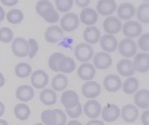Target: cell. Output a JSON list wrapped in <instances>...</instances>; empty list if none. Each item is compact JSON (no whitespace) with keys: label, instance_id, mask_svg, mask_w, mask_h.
<instances>
[{"label":"cell","instance_id":"8fae6325","mask_svg":"<svg viewBox=\"0 0 149 125\" xmlns=\"http://www.w3.org/2000/svg\"><path fill=\"white\" fill-rule=\"evenodd\" d=\"M103 27L106 33L117 34L118 33L122 27V23L116 17L110 16L107 17L103 22Z\"/></svg>","mask_w":149,"mask_h":125},{"label":"cell","instance_id":"681fc988","mask_svg":"<svg viewBox=\"0 0 149 125\" xmlns=\"http://www.w3.org/2000/svg\"><path fill=\"white\" fill-rule=\"evenodd\" d=\"M67 125H82L81 124L78 122V121L76 120H73V121H70V122H68Z\"/></svg>","mask_w":149,"mask_h":125},{"label":"cell","instance_id":"d590c367","mask_svg":"<svg viewBox=\"0 0 149 125\" xmlns=\"http://www.w3.org/2000/svg\"><path fill=\"white\" fill-rule=\"evenodd\" d=\"M14 37L13 31L8 27H3L0 29V41L5 43L10 42Z\"/></svg>","mask_w":149,"mask_h":125},{"label":"cell","instance_id":"ba28073f","mask_svg":"<svg viewBox=\"0 0 149 125\" xmlns=\"http://www.w3.org/2000/svg\"><path fill=\"white\" fill-rule=\"evenodd\" d=\"M100 85L95 81H88L81 87L83 95L87 99H94L101 93Z\"/></svg>","mask_w":149,"mask_h":125},{"label":"cell","instance_id":"30bf717a","mask_svg":"<svg viewBox=\"0 0 149 125\" xmlns=\"http://www.w3.org/2000/svg\"><path fill=\"white\" fill-rule=\"evenodd\" d=\"M149 56L147 53H139L134 57V66L135 71L146 73L149 70Z\"/></svg>","mask_w":149,"mask_h":125},{"label":"cell","instance_id":"7a4b0ae2","mask_svg":"<svg viewBox=\"0 0 149 125\" xmlns=\"http://www.w3.org/2000/svg\"><path fill=\"white\" fill-rule=\"evenodd\" d=\"M42 122L46 125H65L67 116L60 109L44 111L41 115Z\"/></svg>","mask_w":149,"mask_h":125},{"label":"cell","instance_id":"ee69618b","mask_svg":"<svg viewBox=\"0 0 149 125\" xmlns=\"http://www.w3.org/2000/svg\"><path fill=\"white\" fill-rule=\"evenodd\" d=\"M75 3L78 6L81 7H84L87 6L89 4L90 1L89 0H84V1L76 0Z\"/></svg>","mask_w":149,"mask_h":125},{"label":"cell","instance_id":"5b68a950","mask_svg":"<svg viewBox=\"0 0 149 125\" xmlns=\"http://www.w3.org/2000/svg\"><path fill=\"white\" fill-rule=\"evenodd\" d=\"M79 25L78 16L73 13L65 14L61 20V26L66 32H72L76 30Z\"/></svg>","mask_w":149,"mask_h":125},{"label":"cell","instance_id":"44dd1931","mask_svg":"<svg viewBox=\"0 0 149 125\" xmlns=\"http://www.w3.org/2000/svg\"><path fill=\"white\" fill-rule=\"evenodd\" d=\"M117 70L123 77H129L135 72L133 62L129 59H121L117 64Z\"/></svg>","mask_w":149,"mask_h":125},{"label":"cell","instance_id":"8d00e7d4","mask_svg":"<svg viewBox=\"0 0 149 125\" xmlns=\"http://www.w3.org/2000/svg\"><path fill=\"white\" fill-rule=\"evenodd\" d=\"M55 2L57 10L61 12L69 11L73 4L72 0H55Z\"/></svg>","mask_w":149,"mask_h":125},{"label":"cell","instance_id":"f35d334b","mask_svg":"<svg viewBox=\"0 0 149 125\" xmlns=\"http://www.w3.org/2000/svg\"><path fill=\"white\" fill-rule=\"evenodd\" d=\"M138 45L143 51H149V34L144 33L138 39Z\"/></svg>","mask_w":149,"mask_h":125},{"label":"cell","instance_id":"e575fe53","mask_svg":"<svg viewBox=\"0 0 149 125\" xmlns=\"http://www.w3.org/2000/svg\"><path fill=\"white\" fill-rule=\"evenodd\" d=\"M138 19L141 22L148 23L149 22V3H144L140 5L137 12Z\"/></svg>","mask_w":149,"mask_h":125},{"label":"cell","instance_id":"7dc6e473","mask_svg":"<svg viewBox=\"0 0 149 125\" xmlns=\"http://www.w3.org/2000/svg\"><path fill=\"white\" fill-rule=\"evenodd\" d=\"M5 16V12L3 8L1 6H0V22L4 19Z\"/></svg>","mask_w":149,"mask_h":125},{"label":"cell","instance_id":"9a60e30c","mask_svg":"<svg viewBox=\"0 0 149 125\" xmlns=\"http://www.w3.org/2000/svg\"><path fill=\"white\" fill-rule=\"evenodd\" d=\"M85 114L91 119L97 118L101 112V104L96 100H89L83 106Z\"/></svg>","mask_w":149,"mask_h":125},{"label":"cell","instance_id":"4dcf8cb0","mask_svg":"<svg viewBox=\"0 0 149 125\" xmlns=\"http://www.w3.org/2000/svg\"><path fill=\"white\" fill-rule=\"evenodd\" d=\"M68 83V79L65 76L58 74L52 79V86L55 91H61L67 88Z\"/></svg>","mask_w":149,"mask_h":125},{"label":"cell","instance_id":"ac0fdd59","mask_svg":"<svg viewBox=\"0 0 149 125\" xmlns=\"http://www.w3.org/2000/svg\"><path fill=\"white\" fill-rule=\"evenodd\" d=\"M122 83L120 77L115 75L106 76L103 80V86L109 92H115L121 87Z\"/></svg>","mask_w":149,"mask_h":125},{"label":"cell","instance_id":"f907efd6","mask_svg":"<svg viewBox=\"0 0 149 125\" xmlns=\"http://www.w3.org/2000/svg\"><path fill=\"white\" fill-rule=\"evenodd\" d=\"M0 125H9L7 121L3 119H0Z\"/></svg>","mask_w":149,"mask_h":125},{"label":"cell","instance_id":"83f0119b","mask_svg":"<svg viewBox=\"0 0 149 125\" xmlns=\"http://www.w3.org/2000/svg\"><path fill=\"white\" fill-rule=\"evenodd\" d=\"M101 33L95 27H87L83 33V37L89 44H95L100 39Z\"/></svg>","mask_w":149,"mask_h":125},{"label":"cell","instance_id":"5bb4252c","mask_svg":"<svg viewBox=\"0 0 149 125\" xmlns=\"http://www.w3.org/2000/svg\"><path fill=\"white\" fill-rule=\"evenodd\" d=\"M93 61L95 67L101 70L109 68L112 63V59L110 55L104 52L95 53Z\"/></svg>","mask_w":149,"mask_h":125},{"label":"cell","instance_id":"6da1fadb","mask_svg":"<svg viewBox=\"0 0 149 125\" xmlns=\"http://www.w3.org/2000/svg\"><path fill=\"white\" fill-rule=\"evenodd\" d=\"M35 9L38 13L48 23H53L58 21L59 14L49 1H39L36 5Z\"/></svg>","mask_w":149,"mask_h":125},{"label":"cell","instance_id":"7402d4cb","mask_svg":"<svg viewBox=\"0 0 149 125\" xmlns=\"http://www.w3.org/2000/svg\"><path fill=\"white\" fill-rule=\"evenodd\" d=\"M102 49L109 53L114 52L118 46V41L112 35H104L100 41Z\"/></svg>","mask_w":149,"mask_h":125},{"label":"cell","instance_id":"ffe728a7","mask_svg":"<svg viewBox=\"0 0 149 125\" xmlns=\"http://www.w3.org/2000/svg\"><path fill=\"white\" fill-rule=\"evenodd\" d=\"M135 13V7L132 3L128 2L121 3L117 11L118 16L122 20H129L131 19Z\"/></svg>","mask_w":149,"mask_h":125},{"label":"cell","instance_id":"bcb514c9","mask_svg":"<svg viewBox=\"0 0 149 125\" xmlns=\"http://www.w3.org/2000/svg\"><path fill=\"white\" fill-rule=\"evenodd\" d=\"M5 107L4 104L0 101V117H1L5 113Z\"/></svg>","mask_w":149,"mask_h":125},{"label":"cell","instance_id":"7c38bea8","mask_svg":"<svg viewBox=\"0 0 149 125\" xmlns=\"http://www.w3.org/2000/svg\"><path fill=\"white\" fill-rule=\"evenodd\" d=\"M61 102L65 108L70 109L78 105L79 99L78 95L73 90H68L63 92Z\"/></svg>","mask_w":149,"mask_h":125},{"label":"cell","instance_id":"4316f807","mask_svg":"<svg viewBox=\"0 0 149 125\" xmlns=\"http://www.w3.org/2000/svg\"><path fill=\"white\" fill-rule=\"evenodd\" d=\"M57 67L59 71L66 73H73L74 71L76 65L73 59L64 56L59 60Z\"/></svg>","mask_w":149,"mask_h":125},{"label":"cell","instance_id":"f546056e","mask_svg":"<svg viewBox=\"0 0 149 125\" xmlns=\"http://www.w3.org/2000/svg\"><path fill=\"white\" fill-rule=\"evenodd\" d=\"M31 111L29 106L25 104H20L15 106L14 114L16 117L20 121H25L29 119Z\"/></svg>","mask_w":149,"mask_h":125},{"label":"cell","instance_id":"60d3db41","mask_svg":"<svg viewBox=\"0 0 149 125\" xmlns=\"http://www.w3.org/2000/svg\"><path fill=\"white\" fill-rule=\"evenodd\" d=\"M28 42L30 45V52L29 53V56L30 59H32L38 52L39 50V46L36 40L33 39H30Z\"/></svg>","mask_w":149,"mask_h":125},{"label":"cell","instance_id":"d4e9b609","mask_svg":"<svg viewBox=\"0 0 149 125\" xmlns=\"http://www.w3.org/2000/svg\"><path fill=\"white\" fill-rule=\"evenodd\" d=\"M81 22L87 25H94L98 20V15L95 10L90 8L83 9L80 14Z\"/></svg>","mask_w":149,"mask_h":125},{"label":"cell","instance_id":"74e56055","mask_svg":"<svg viewBox=\"0 0 149 125\" xmlns=\"http://www.w3.org/2000/svg\"><path fill=\"white\" fill-rule=\"evenodd\" d=\"M64 55L61 53L55 52L53 53L49 59V67L54 72H59L58 69V64L62 57Z\"/></svg>","mask_w":149,"mask_h":125},{"label":"cell","instance_id":"52a82bcc","mask_svg":"<svg viewBox=\"0 0 149 125\" xmlns=\"http://www.w3.org/2000/svg\"><path fill=\"white\" fill-rule=\"evenodd\" d=\"M123 34L130 38L136 37L142 33V27L138 21H130L126 22L122 27Z\"/></svg>","mask_w":149,"mask_h":125},{"label":"cell","instance_id":"7bdbcfd3","mask_svg":"<svg viewBox=\"0 0 149 125\" xmlns=\"http://www.w3.org/2000/svg\"><path fill=\"white\" fill-rule=\"evenodd\" d=\"M1 2L2 4H3L5 6H13L15 5L16 3H17L19 2V1H17V0H11V1L2 0V1H1Z\"/></svg>","mask_w":149,"mask_h":125},{"label":"cell","instance_id":"277c9868","mask_svg":"<svg viewBox=\"0 0 149 125\" xmlns=\"http://www.w3.org/2000/svg\"><path fill=\"white\" fill-rule=\"evenodd\" d=\"M12 51L14 55L18 57H24L29 55L30 52V45L28 41L24 38H16L13 41Z\"/></svg>","mask_w":149,"mask_h":125},{"label":"cell","instance_id":"b9f144b4","mask_svg":"<svg viewBox=\"0 0 149 125\" xmlns=\"http://www.w3.org/2000/svg\"><path fill=\"white\" fill-rule=\"evenodd\" d=\"M149 111L146 110L142 113L141 121L144 125H149Z\"/></svg>","mask_w":149,"mask_h":125},{"label":"cell","instance_id":"9c48e42d","mask_svg":"<svg viewBox=\"0 0 149 125\" xmlns=\"http://www.w3.org/2000/svg\"><path fill=\"white\" fill-rule=\"evenodd\" d=\"M31 82L37 89L44 88L49 83V76L43 70H37L32 73Z\"/></svg>","mask_w":149,"mask_h":125},{"label":"cell","instance_id":"2e32d148","mask_svg":"<svg viewBox=\"0 0 149 125\" xmlns=\"http://www.w3.org/2000/svg\"><path fill=\"white\" fill-rule=\"evenodd\" d=\"M63 36V30L58 26L47 27L44 33L45 39L47 42L50 43H56L61 41Z\"/></svg>","mask_w":149,"mask_h":125},{"label":"cell","instance_id":"f6af8a7d","mask_svg":"<svg viewBox=\"0 0 149 125\" xmlns=\"http://www.w3.org/2000/svg\"><path fill=\"white\" fill-rule=\"evenodd\" d=\"M86 125H104L103 121L97 119H93L89 121Z\"/></svg>","mask_w":149,"mask_h":125},{"label":"cell","instance_id":"e0dca14e","mask_svg":"<svg viewBox=\"0 0 149 125\" xmlns=\"http://www.w3.org/2000/svg\"><path fill=\"white\" fill-rule=\"evenodd\" d=\"M117 8L115 1L113 0H102L97 2V10L103 16H109L113 13Z\"/></svg>","mask_w":149,"mask_h":125},{"label":"cell","instance_id":"d6986e66","mask_svg":"<svg viewBox=\"0 0 149 125\" xmlns=\"http://www.w3.org/2000/svg\"><path fill=\"white\" fill-rule=\"evenodd\" d=\"M139 116V111L135 106L129 104L125 106L122 110L121 117L126 122H135Z\"/></svg>","mask_w":149,"mask_h":125},{"label":"cell","instance_id":"1f68e13d","mask_svg":"<svg viewBox=\"0 0 149 125\" xmlns=\"http://www.w3.org/2000/svg\"><path fill=\"white\" fill-rule=\"evenodd\" d=\"M122 88L127 94H132L139 88V81L134 77H130L123 84Z\"/></svg>","mask_w":149,"mask_h":125},{"label":"cell","instance_id":"836d02e7","mask_svg":"<svg viewBox=\"0 0 149 125\" xmlns=\"http://www.w3.org/2000/svg\"><path fill=\"white\" fill-rule=\"evenodd\" d=\"M6 18L9 23L19 24L24 19V14L20 10L13 9L7 12Z\"/></svg>","mask_w":149,"mask_h":125},{"label":"cell","instance_id":"d6a6232c","mask_svg":"<svg viewBox=\"0 0 149 125\" xmlns=\"http://www.w3.org/2000/svg\"><path fill=\"white\" fill-rule=\"evenodd\" d=\"M31 71V67L27 63H20L15 67V74L20 78H26Z\"/></svg>","mask_w":149,"mask_h":125},{"label":"cell","instance_id":"c3c4849f","mask_svg":"<svg viewBox=\"0 0 149 125\" xmlns=\"http://www.w3.org/2000/svg\"><path fill=\"white\" fill-rule=\"evenodd\" d=\"M5 85V78L3 75L0 73V87H2Z\"/></svg>","mask_w":149,"mask_h":125},{"label":"cell","instance_id":"4fadbf2b","mask_svg":"<svg viewBox=\"0 0 149 125\" xmlns=\"http://www.w3.org/2000/svg\"><path fill=\"white\" fill-rule=\"evenodd\" d=\"M120 115V110L117 106L107 104L102 112V118L107 122H111L115 121Z\"/></svg>","mask_w":149,"mask_h":125},{"label":"cell","instance_id":"484cf974","mask_svg":"<svg viewBox=\"0 0 149 125\" xmlns=\"http://www.w3.org/2000/svg\"><path fill=\"white\" fill-rule=\"evenodd\" d=\"M136 105L142 109L149 107V91L146 89H141L136 93L134 96Z\"/></svg>","mask_w":149,"mask_h":125},{"label":"cell","instance_id":"ab89813d","mask_svg":"<svg viewBox=\"0 0 149 125\" xmlns=\"http://www.w3.org/2000/svg\"><path fill=\"white\" fill-rule=\"evenodd\" d=\"M65 111L70 118H77L82 113V107L79 102L78 105L72 108H65Z\"/></svg>","mask_w":149,"mask_h":125},{"label":"cell","instance_id":"cb8c5ba5","mask_svg":"<svg viewBox=\"0 0 149 125\" xmlns=\"http://www.w3.org/2000/svg\"><path fill=\"white\" fill-rule=\"evenodd\" d=\"M78 76L84 81H89L93 79L95 75V69L92 65L85 63L79 67Z\"/></svg>","mask_w":149,"mask_h":125},{"label":"cell","instance_id":"603a6c76","mask_svg":"<svg viewBox=\"0 0 149 125\" xmlns=\"http://www.w3.org/2000/svg\"><path fill=\"white\" fill-rule=\"evenodd\" d=\"M16 97L21 101L29 102L34 98V90L30 86H20L16 90Z\"/></svg>","mask_w":149,"mask_h":125},{"label":"cell","instance_id":"f1b7e54d","mask_svg":"<svg viewBox=\"0 0 149 125\" xmlns=\"http://www.w3.org/2000/svg\"><path fill=\"white\" fill-rule=\"evenodd\" d=\"M56 94L51 89H45L40 93V99L42 103L45 105H54L56 102Z\"/></svg>","mask_w":149,"mask_h":125},{"label":"cell","instance_id":"816d5d0a","mask_svg":"<svg viewBox=\"0 0 149 125\" xmlns=\"http://www.w3.org/2000/svg\"><path fill=\"white\" fill-rule=\"evenodd\" d=\"M34 125H43L41 123H38V124H35Z\"/></svg>","mask_w":149,"mask_h":125},{"label":"cell","instance_id":"3957f363","mask_svg":"<svg viewBox=\"0 0 149 125\" xmlns=\"http://www.w3.org/2000/svg\"><path fill=\"white\" fill-rule=\"evenodd\" d=\"M94 51L92 47L86 43H81L77 45L74 50V55L78 61L86 62L93 57Z\"/></svg>","mask_w":149,"mask_h":125},{"label":"cell","instance_id":"8992f818","mask_svg":"<svg viewBox=\"0 0 149 125\" xmlns=\"http://www.w3.org/2000/svg\"><path fill=\"white\" fill-rule=\"evenodd\" d=\"M137 46L135 42L131 39H125L119 44L118 51L120 53L125 57L134 56L137 51Z\"/></svg>","mask_w":149,"mask_h":125}]
</instances>
